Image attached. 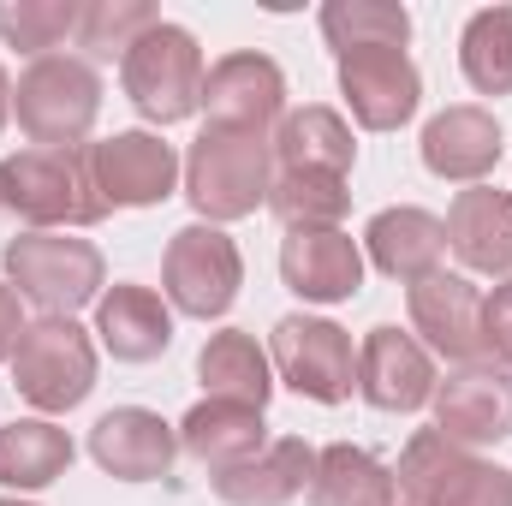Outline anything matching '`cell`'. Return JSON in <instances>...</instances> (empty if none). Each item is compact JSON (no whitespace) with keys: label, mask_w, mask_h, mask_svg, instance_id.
Segmentation results:
<instances>
[{"label":"cell","mask_w":512,"mask_h":506,"mask_svg":"<svg viewBox=\"0 0 512 506\" xmlns=\"http://www.w3.org/2000/svg\"><path fill=\"white\" fill-rule=\"evenodd\" d=\"M24 304H18V292L0 280V364H12V352H18V340H24Z\"/></svg>","instance_id":"obj_34"},{"label":"cell","mask_w":512,"mask_h":506,"mask_svg":"<svg viewBox=\"0 0 512 506\" xmlns=\"http://www.w3.org/2000/svg\"><path fill=\"white\" fill-rule=\"evenodd\" d=\"M322 42L334 48V60L346 54H376V48H399L411 42V12L399 0H328L316 12Z\"/></svg>","instance_id":"obj_28"},{"label":"cell","mask_w":512,"mask_h":506,"mask_svg":"<svg viewBox=\"0 0 512 506\" xmlns=\"http://www.w3.org/2000/svg\"><path fill=\"white\" fill-rule=\"evenodd\" d=\"M346 209H352L346 179H334V173H274L268 215L286 233H340Z\"/></svg>","instance_id":"obj_29"},{"label":"cell","mask_w":512,"mask_h":506,"mask_svg":"<svg viewBox=\"0 0 512 506\" xmlns=\"http://www.w3.org/2000/svg\"><path fill=\"white\" fill-rule=\"evenodd\" d=\"M405 310H411V334L429 358H447V364H483L489 358V340H483V292L465 280V274H423L405 286Z\"/></svg>","instance_id":"obj_11"},{"label":"cell","mask_w":512,"mask_h":506,"mask_svg":"<svg viewBox=\"0 0 512 506\" xmlns=\"http://www.w3.org/2000/svg\"><path fill=\"white\" fill-rule=\"evenodd\" d=\"M197 381H203L209 399H233V405H256V411H262L268 393H274V364H268V352L256 346V334L221 328V334H209L203 352H197Z\"/></svg>","instance_id":"obj_25"},{"label":"cell","mask_w":512,"mask_h":506,"mask_svg":"<svg viewBox=\"0 0 512 506\" xmlns=\"http://www.w3.org/2000/svg\"><path fill=\"white\" fill-rule=\"evenodd\" d=\"M90 459L120 483H161L173 471V459H179V429L161 423V411L114 405L90 429Z\"/></svg>","instance_id":"obj_15"},{"label":"cell","mask_w":512,"mask_h":506,"mask_svg":"<svg viewBox=\"0 0 512 506\" xmlns=\"http://www.w3.org/2000/svg\"><path fill=\"white\" fill-rule=\"evenodd\" d=\"M12 114L30 149H84L102 114V78L90 60H72V54L30 60L12 84Z\"/></svg>","instance_id":"obj_3"},{"label":"cell","mask_w":512,"mask_h":506,"mask_svg":"<svg viewBox=\"0 0 512 506\" xmlns=\"http://www.w3.org/2000/svg\"><path fill=\"white\" fill-rule=\"evenodd\" d=\"M239 286H245V256L239 245L209 227V221H191L167 239L161 256V292L179 316H197V322H221L233 304H239Z\"/></svg>","instance_id":"obj_8"},{"label":"cell","mask_w":512,"mask_h":506,"mask_svg":"<svg viewBox=\"0 0 512 506\" xmlns=\"http://www.w3.org/2000/svg\"><path fill=\"white\" fill-rule=\"evenodd\" d=\"M268 364L292 393L316 405H346L358 387V346L328 316H280L268 334Z\"/></svg>","instance_id":"obj_9"},{"label":"cell","mask_w":512,"mask_h":506,"mask_svg":"<svg viewBox=\"0 0 512 506\" xmlns=\"http://www.w3.org/2000/svg\"><path fill=\"white\" fill-rule=\"evenodd\" d=\"M393 489L405 506H512V471L441 429H417L393 465Z\"/></svg>","instance_id":"obj_6"},{"label":"cell","mask_w":512,"mask_h":506,"mask_svg":"<svg viewBox=\"0 0 512 506\" xmlns=\"http://www.w3.org/2000/svg\"><path fill=\"white\" fill-rule=\"evenodd\" d=\"M268 143H274L280 173H334V179H346V173H352V161H358L352 126H346L334 108H322V102L292 108V114L274 126Z\"/></svg>","instance_id":"obj_24"},{"label":"cell","mask_w":512,"mask_h":506,"mask_svg":"<svg viewBox=\"0 0 512 506\" xmlns=\"http://www.w3.org/2000/svg\"><path fill=\"white\" fill-rule=\"evenodd\" d=\"M340 96L364 131H399L423 108V78L411 54L376 48V54H346L340 60Z\"/></svg>","instance_id":"obj_16"},{"label":"cell","mask_w":512,"mask_h":506,"mask_svg":"<svg viewBox=\"0 0 512 506\" xmlns=\"http://www.w3.org/2000/svg\"><path fill=\"white\" fill-rule=\"evenodd\" d=\"M126 102L149 126H179L203 108V48L185 24H149L120 54Z\"/></svg>","instance_id":"obj_4"},{"label":"cell","mask_w":512,"mask_h":506,"mask_svg":"<svg viewBox=\"0 0 512 506\" xmlns=\"http://www.w3.org/2000/svg\"><path fill=\"white\" fill-rule=\"evenodd\" d=\"M0 262H6V286L18 298H30L42 316H72L108 292L102 251L72 233H18V239H6Z\"/></svg>","instance_id":"obj_5"},{"label":"cell","mask_w":512,"mask_h":506,"mask_svg":"<svg viewBox=\"0 0 512 506\" xmlns=\"http://www.w3.org/2000/svg\"><path fill=\"white\" fill-rule=\"evenodd\" d=\"M12 120V78H6V66H0V131Z\"/></svg>","instance_id":"obj_35"},{"label":"cell","mask_w":512,"mask_h":506,"mask_svg":"<svg viewBox=\"0 0 512 506\" xmlns=\"http://www.w3.org/2000/svg\"><path fill=\"white\" fill-rule=\"evenodd\" d=\"M310 506H399V489H393V471L370 447L334 441V447L316 453Z\"/></svg>","instance_id":"obj_27"},{"label":"cell","mask_w":512,"mask_h":506,"mask_svg":"<svg viewBox=\"0 0 512 506\" xmlns=\"http://www.w3.org/2000/svg\"><path fill=\"white\" fill-rule=\"evenodd\" d=\"M280 280L304 304H346L364 286V251L352 233H286Z\"/></svg>","instance_id":"obj_20"},{"label":"cell","mask_w":512,"mask_h":506,"mask_svg":"<svg viewBox=\"0 0 512 506\" xmlns=\"http://www.w3.org/2000/svg\"><path fill=\"white\" fill-rule=\"evenodd\" d=\"M84 161L102 209H155L185 179V161L155 131H114L102 143H84Z\"/></svg>","instance_id":"obj_10"},{"label":"cell","mask_w":512,"mask_h":506,"mask_svg":"<svg viewBox=\"0 0 512 506\" xmlns=\"http://www.w3.org/2000/svg\"><path fill=\"white\" fill-rule=\"evenodd\" d=\"M12 387L42 417H66L96 393V340L72 316H42L12 352Z\"/></svg>","instance_id":"obj_7"},{"label":"cell","mask_w":512,"mask_h":506,"mask_svg":"<svg viewBox=\"0 0 512 506\" xmlns=\"http://www.w3.org/2000/svg\"><path fill=\"white\" fill-rule=\"evenodd\" d=\"M316 483V447L298 435H280L256 453L251 465L215 477V501L227 506H292Z\"/></svg>","instance_id":"obj_23"},{"label":"cell","mask_w":512,"mask_h":506,"mask_svg":"<svg viewBox=\"0 0 512 506\" xmlns=\"http://www.w3.org/2000/svg\"><path fill=\"white\" fill-rule=\"evenodd\" d=\"M149 24H161V12L149 0H84L78 48H90L96 60H114V54H126Z\"/></svg>","instance_id":"obj_32"},{"label":"cell","mask_w":512,"mask_h":506,"mask_svg":"<svg viewBox=\"0 0 512 506\" xmlns=\"http://www.w3.org/2000/svg\"><path fill=\"white\" fill-rule=\"evenodd\" d=\"M90 334L102 340V352L114 364H155L173 346V304L149 286L120 280L96 298V328Z\"/></svg>","instance_id":"obj_18"},{"label":"cell","mask_w":512,"mask_h":506,"mask_svg":"<svg viewBox=\"0 0 512 506\" xmlns=\"http://www.w3.org/2000/svg\"><path fill=\"white\" fill-rule=\"evenodd\" d=\"M364 256L382 268L387 280H423V274H435L441 268V256H447V227H441V215H429V209H417V203H399V209H382V215H370V227H364Z\"/></svg>","instance_id":"obj_22"},{"label":"cell","mask_w":512,"mask_h":506,"mask_svg":"<svg viewBox=\"0 0 512 506\" xmlns=\"http://www.w3.org/2000/svg\"><path fill=\"white\" fill-rule=\"evenodd\" d=\"M84 0H0V42L48 60L66 36H78Z\"/></svg>","instance_id":"obj_31"},{"label":"cell","mask_w":512,"mask_h":506,"mask_svg":"<svg viewBox=\"0 0 512 506\" xmlns=\"http://www.w3.org/2000/svg\"><path fill=\"white\" fill-rule=\"evenodd\" d=\"M179 447L209 471H239L251 465L256 453L268 447V423L256 405H233V399H197L185 417H179Z\"/></svg>","instance_id":"obj_21"},{"label":"cell","mask_w":512,"mask_h":506,"mask_svg":"<svg viewBox=\"0 0 512 506\" xmlns=\"http://www.w3.org/2000/svg\"><path fill=\"white\" fill-rule=\"evenodd\" d=\"M435 429L459 447H495L512 441V376L501 364H465L447 381H435Z\"/></svg>","instance_id":"obj_14"},{"label":"cell","mask_w":512,"mask_h":506,"mask_svg":"<svg viewBox=\"0 0 512 506\" xmlns=\"http://www.w3.org/2000/svg\"><path fill=\"white\" fill-rule=\"evenodd\" d=\"M435 358L417 346V334H405V328H370L364 334V346H358V393H364V405H376L387 417H411V411H423L429 399H435Z\"/></svg>","instance_id":"obj_13"},{"label":"cell","mask_w":512,"mask_h":506,"mask_svg":"<svg viewBox=\"0 0 512 506\" xmlns=\"http://www.w3.org/2000/svg\"><path fill=\"white\" fill-rule=\"evenodd\" d=\"M274 173L280 167H274V143L268 137L203 126V137L185 155V197H191L197 221L227 227V221H245L256 209H268Z\"/></svg>","instance_id":"obj_1"},{"label":"cell","mask_w":512,"mask_h":506,"mask_svg":"<svg viewBox=\"0 0 512 506\" xmlns=\"http://www.w3.org/2000/svg\"><path fill=\"white\" fill-rule=\"evenodd\" d=\"M72 471V435L48 417H18L0 429V483L18 495H36Z\"/></svg>","instance_id":"obj_26"},{"label":"cell","mask_w":512,"mask_h":506,"mask_svg":"<svg viewBox=\"0 0 512 506\" xmlns=\"http://www.w3.org/2000/svg\"><path fill=\"white\" fill-rule=\"evenodd\" d=\"M483 340H489V358L512 376V280H501L483 298Z\"/></svg>","instance_id":"obj_33"},{"label":"cell","mask_w":512,"mask_h":506,"mask_svg":"<svg viewBox=\"0 0 512 506\" xmlns=\"http://www.w3.org/2000/svg\"><path fill=\"white\" fill-rule=\"evenodd\" d=\"M203 114H209L215 131H256V137H268V126L286 120V72L268 54H256V48L221 54L203 72Z\"/></svg>","instance_id":"obj_12"},{"label":"cell","mask_w":512,"mask_h":506,"mask_svg":"<svg viewBox=\"0 0 512 506\" xmlns=\"http://www.w3.org/2000/svg\"><path fill=\"white\" fill-rule=\"evenodd\" d=\"M459 72L477 96H512V0L471 12L459 36Z\"/></svg>","instance_id":"obj_30"},{"label":"cell","mask_w":512,"mask_h":506,"mask_svg":"<svg viewBox=\"0 0 512 506\" xmlns=\"http://www.w3.org/2000/svg\"><path fill=\"white\" fill-rule=\"evenodd\" d=\"M441 227H447V251L459 256L471 274L512 280V191L465 185Z\"/></svg>","instance_id":"obj_19"},{"label":"cell","mask_w":512,"mask_h":506,"mask_svg":"<svg viewBox=\"0 0 512 506\" xmlns=\"http://www.w3.org/2000/svg\"><path fill=\"white\" fill-rule=\"evenodd\" d=\"M0 506H30V501H0Z\"/></svg>","instance_id":"obj_36"},{"label":"cell","mask_w":512,"mask_h":506,"mask_svg":"<svg viewBox=\"0 0 512 506\" xmlns=\"http://www.w3.org/2000/svg\"><path fill=\"white\" fill-rule=\"evenodd\" d=\"M0 203L30 227V233H66V227H96L108 209L90 185L84 149H18L0 161Z\"/></svg>","instance_id":"obj_2"},{"label":"cell","mask_w":512,"mask_h":506,"mask_svg":"<svg viewBox=\"0 0 512 506\" xmlns=\"http://www.w3.org/2000/svg\"><path fill=\"white\" fill-rule=\"evenodd\" d=\"M423 167L447 185H483L495 167H501V126L489 108L477 102H459V108H441L429 126H423Z\"/></svg>","instance_id":"obj_17"}]
</instances>
